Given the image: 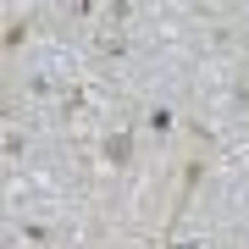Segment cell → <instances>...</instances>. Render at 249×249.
I'll list each match as a JSON object with an SVG mask.
<instances>
[{"label": "cell", "mask_w": 249, "mask_h": 249, "mask_svg": "<svg viewBox=\"0 0 249 249\" xmlns=\"http://www.w3.org/2000/svg\"><path fill=\"white\" fill-rule=\"evenodd\" d=\"M127 155H133V139H127V133H111V139H106V160L127 166Z\"/></svg>", "instance_id": "cell-1"}]
</instances>
